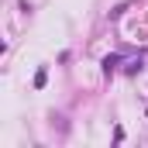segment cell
Here are the masks:
<instances>
[{
	"label": "cell",
	"instance_id": "6da1fadb",
	"mask_svg": "<svg viewBox=\"0 0 148 148\" xmlns=\"http://www.w3.org/2000/svg\"><path fill=\"white\" fill-rule=\"evenodd\" d=\"M45 79H48V69L41 66V69H38V76H35V90H41V86H45Z\"/></svg>",
	"mask_w": 148,
	"mask_h": 148
},
{
	"label": "cell",
	"instance_id": "7a4b0ae2",
	"mask_svg": "<svg viewBox=\"0 0 148 148\" xmlns=\"http://www.w3.org/2000/svg\"><path fill=\"white\" fill-rule=\"evenodd\" d=\"M117 62H121V55H107V59H103V69L110 73V69H114V66H117Z\"/></svg>",
	"mask_w": 148,
	"mask_h": 148
}]
</instances>
